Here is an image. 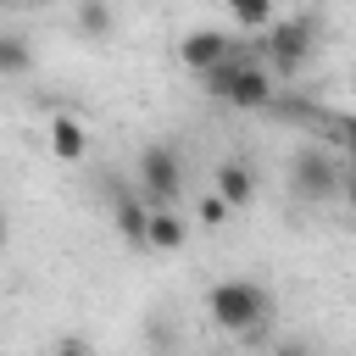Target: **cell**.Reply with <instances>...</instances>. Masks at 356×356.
I'll use <instances>...</instances> for the list:
<instances>
[{
	"label": "cell",
	"instance_id": "6da1fadb",
	"mask_svg": "<svg viewBox=\"0 0 356 356\" xmlns=\"http://www.w3.org/2000/svg\"><path fill=\"white\" fill-rule=\"evenodd\" d=\"M206 317H211V328L245 339V334H261V323L273 317V295L256 278H217L206 289Z\"/></svg>",
	"mask_w": 356,
	"mask_h": 356
},
{
	"label": "cell",
	"instance_id": "7a4b0ae2",
	"mask_svg": "<svg viewBox=\"0 0 356 356\" xmlns=\"http://www.w3.org/2000/svg\"><path fill=\"white\" fill-rule=\"evenodd\" d=\"M206 89H211L222 106H239V111H267V106L278 100V83H273V72H267L261 61H245L239 50L206 72Z\"/></svg>",
	"mask_w": 356,
	"mask_h": 356
},
{
	"label": "cell",
	"instance_id": "3957f363",
	"mask_svg": "<svg viewBox=\"0 0 356 356\" xmlns=\"http://www.w3.org/2000/svg\"><path fill=\"white\" fill-rule=\"evenodd\" d=\"M261 33H267L261 39V56H267L261 67L273 78H300L306 61L317 56V22L312 17H273Z\"/></svg>",
	"mask_w": 356,
	"mask_h": 356
},
{
	"label": "cell",
	"instance_id": "277c9868",
	"mask_svg": "<svg viewBox=\"0 0 356 356\" xmlns=\"http://www.w3.org/2000/svg\"><path fill=\"white\" fill-rule=\"evenodd\" d=\"M184 150L178 145H145L139 150V167H134V178H139V195L150 200V206H178V195H184Z\"/></svg>",
	"mask_w": 356,
	"mask_h": 356
},
{
	"label": "cell",
	"instance_id": "5b68a950",
	"mask_svg": "<svg viewBox=\"0 0 356 356\" xmlns=\"http://www.w3.org/2000/svg\"><path fill=\"white\" fill-rule=\"evenodd\" d=\"M339 184H345V167L323 145H295L289 150V189H295V200H334Z\"/></svg>",
	"mask_w": 356,
	"mask_h": 356
},
{
	"label": "cell",
	"instance_id": "8992f818",
	"mask_svg": "<svg viewBox=\"0 0 356 356\" xmlns=\"http://www.w3.org/2000/svg\"><path fill=\"white\" fill-rule=\"evenodd\" d=\"M111 228H117L122 245L145 250V234H150V200L139 195V184H134V189H128V184H111Z\"/></svg>",
	"mask_w": 356,
	"mask_h": 356
},
{
	"label": "cell",
	"instance_id": "52a82bcc",
	"mask_svg": "<svg viewBox=\"0 0 356 356\" xmlns=\"http://www.w3.org/2000/svg\"><path fill=\"white\" fill-rule=\"evenodd\" d=\"M234 50H239V44H234L222 28H189V33L178 39V67H189V72L206 78V72H211L217 61H228Z\"/></svg>",
	"mask_w": 356,
	"mask_h": 356
},
{
	"label": "cell",
	"instance_id": "ba28073f",
	"mask_svg": "<svg viewBox=\"0 0 356 356\" xmlns=\"http://www.w3.org/2000/svg\"><path fill=\"white\" fill-rule=\"evenodd\" d=\"M44 145H50V156L56 161H89V128L72 117V111H50V122H44Z\"/></svg>",
	"mask_w": 356,
	"mask_h": 356
},
{
	"label": "cell",
	"instance_id": "9c48e42d",
	"mask_svg": "<svg viewBox=\"0 0 356 356\" xmlns=\"http://www.w3.org/2000/svg\"><path fill=\"white\" fill-rule=\"evenodd\" d=\"M211 178H217V195H222L234 211H245V206L256 200V167H250L245 156H222Z\"/></svg>",
	"mask_w": 356,
	"mask_h": 356
},
{
	"label": "cell",
	"instance_id": "30bf717a",
	"mask_svg": "<svg viewBox=\"0 0 356 356\" xmlns=\"http://www.w3.org/2000/svg\"><path fill=\"white\" fill-rule=\"evenodd\" d=\"M189 245V222L172 211V206H150V234H145V250H184Z\"/></svg>",
	"mask_w": 356,
	"mask_h": 356
},
{
	"label": "cell",
	"instance_id": "8fae6325",
	"mask_svg": "<svg viewBox=\"0 0 356 356\" xmlns=\"http://www.w3.org/2000/svg\"><path fill=\"white\" fill-rule=\"evenodd\" d=\"M72 28H78L89 44H106V39L117 33V11H111V0H78V6H72Z\"/></svg>",
	"mask_w": 356,
	"mask_h": 356
},
{
	"label": "cell",
	"instance_id": "7c38bea8",
	"mask_svg": "<svg viewBox=\"0 0 356 356\" xmlns=\"http://www.w3.org/2000/svg\"><path fill=\"white\" fill-rule=\"evenodd\" d=\"M145 345H150L156 356H178V345H184V328L172 323V312H150V317H145Z\"/></svg>",
	"mask_w": 356,
	"mask_h": 356
},
{
	"label": "cell",
	"instance_id": "4fadbf2b",
	"mask_svg": "<svg viewBox=\"0 0 356 356\" xmlns=\"http://www.w3.org/2000/svg\"><path fill=\"white\" fill-rule=\"evenodd\" d=\"M33 72V44L22 33H0V78H28Z\"/></svg>",
	"mask_w": 356,
	"mask_h": 356
},
{
	"label": "cell",
	"instance_id": "5bb4252c",
	"mask_svg": "<svg viewBox=\"0 0 356 356\" xmlns=\"http://www.w3.org/2000/svg\"><path fill=\"white\" fill-rule=\"evenodd\" d=\"M222 6L239 28H267L273 22V0H222Z\"/></svg>",
	"mask_w": 356,
	"mask_h": 356
},
{
	"label": "cell",
	"instance_id": "9a60e30c",
	"mask_svg": "<svg viewBox=\"0 0 356 356\" xmlns=\"http://www.w3.org/2000/svg\"><path fill=\"white\" fill-rule=\"evenodd\" d=\"M228 211H234V206H228V200L211 189V195L195 206V222H200V228H222V222H228Z\"/></svg>",
	"mask_w": 356,
	"mask_h": 356
},
{
	"label": "cell",
	"instance_id": "2e32d148",
	"mask_svg": "<svg viewBox=\"0 0 356 356\" xmlns=\"http://www.w3.org/2000/svg\"><path fill=\"white\" fill-rule=\"evenodd\" d=\"M50 356H95V345H89V339H78V334H67V339H56V345H50Z\"/></svg>",
	"mask_w": 356,
	"mask_h": 356
},
{
	"label": "cell",
	"instance_id": "e0dca14e",
	"mask_svg": "<svg viewBox=\"0 0 356 356\" xmlns=\"http://www.w3.org/2000/svg\"><path fill=\"white\" fill-rule=\"evenodd\" d=\"M273 356H312V345H300V339H278Z\"/></svg>",
	"mask_w": 356,
	"mask_h": 356
},
{
	"label": "cell",
	"instance_id": "ac0fdd59",
	"mask_svg": "<svg viewBox=\"0 0 356 356\" xmlns=\"http://www.w3.org/2000/svg\"><path fill=\"white\" fill-rule=\"evenodd\" d=\"M339 200L356 211V167H345V184H339Z\"/></svg>",
	"mask_w": 356,
	"mask_h": 356
},
{
	"label": "cell",
	"instance_id": "d6986e66",
	"mask_svg": "<svg viewBox=\"0 0 356 356\" xmlns=\"http://www.w3.org/2000/svg\"><path fill=\"white\" fill-rule=\"evenodd\" d=\"M339 134H345V156H350V167H356V117H345Z\"/></svg>",
	"mask_w": 356,
	"mask_h": 356
},
{
	"label": "cell",
	"instance_id": "ffe728a7",
	"mask_svg": "<svg viewBox=\"0 0 356 356\" xmlns=\"http://www.w3.org/2000/svg\"><path fill=\"white\" fill-rule=\"evenodd\" d=\"M0 6H22V0H0Z\"/></svg>",
	"mask_w": 356,
	"mask_h": 356
},
{
	"label": "cell",
	"instance_id": "44dd1931",
	"mask_svg": "<svg viewBox=\"0 0 356 356\" xmlns=\"http://www.w3.org/2000/svg\"><path fill=\"white\" fill-rule=\"evenodd\" d=\"M22 6H39V0H22Z\"/></svg>",
	"mask_w": 356,
	"mask_h": 356
},
{
	"label": "cell",
	"instance_id": "7402d4cb",
	"mask_svg": "<svg viewBox=\"0 0 356 356\" xmlns=\"http://www.w3.org/2000/svg\"><path fill=\"white\" fill-rule=\"evenodd\" d=\"M0 239H6V222H0Z\"/></svg>",
	"mask_w": 356,
	"mask_h": 356
}]
</instances>
